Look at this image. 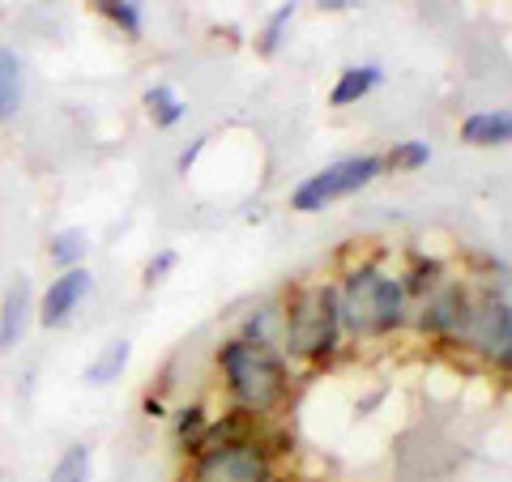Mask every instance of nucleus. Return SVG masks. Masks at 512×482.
<instances>
[{
	"label": "nucleus",
	"instance_id": "nucleus-20",
	"mask_svg": "<svg viewBox=\"0 0 512 482\" xmlns=\"http://www.w3.org/2000/svg\"><path fill=\"white\" fill-rule=\"evenodd\" d=\"M295 13H299V0H282V5L269 13L265 30L256 35V52H261V56H278L286 35H291V26H295Z\"/></svg>",
	"mask_w": 512,
	"mask_h": 482
},
{
	"label": "nucleus",
	"instance_id": "nucleus-22",
	"mask_svg": "<svg viewBox=\"0 0 512 482\" xmlns=\"http://www.w3.org/2000/svg\"><path fill=\"white\" fill-rule=\"evenodd\" d=\"M175 265H180V252H175V248H158V252L150 256V261H146V269H141V286H158V282H167Z\"/></svg>",
	"mask_w": 512,
	"mask_h": 482
},
{
	"label": "nucleus",
	"instance_id": "nucleus-7",
	"mask_svg": "<svg viewBox=\"0 0 512 482\" xmlns=\"http://www.w3.org/2000/svg\"><path fill=\"white\" fill-rule=\"evenodd\" d=\"M470 299H474L470 278H444V282L431 286L423 299H414L410 320H414V329L423 337H431L436 346H461Z\"/></svg>",
	"mask_w": 512,
	"mask_h": 482
},
{
	"label": "nucleus",
	"instance_id": "nucleus-10",
	"mask_svg": "<svg viewBox=\"0 0 512 482\" xmlns=\"http://www.w3.org/2000/svg\"><path fill=\"white\" fill-rule=\"evenodd\" d=\"M457 137L466 141V146H474V150H500V146L512 141V116L504 107L470 111V116L461 120V128H457Z\"/></svg>",
	"mask_w": 512,
	"mask_h": 482
},
{
	"label": "nucleus",
	"instance_id": "nucleus-24",
	"mask_svg": "<svg viewBox=\"0 0 512 482\" xmlns=\"http://www.w3.org/2000/svg\"><path fill=\"white\" fill-rule=\"evenodd\" d=\"M141 410H146V419H167V406H163V397H146V401H141Z\"/></svg>",
	"mask_w": 512,
	"mask_h": 482
},
{
	"label": "nucleus",
	"instance_id": "nucleus-23",
	"mask_svg": "<svg viewBox=\"0 0 512 482\" xmlns=\"http://www.w3.org/2000/svg\"><path fill=\"white\" fill-rule=\"evenodd\" d=\"M205 146H210V137H197V141H192V146L180 154V163H175V167H180V175H188L192 167H197V158L205 154Z\"/></svg>",
	"mask_w": 512,
	"mask_h": 482
},
{
	"label": "nucleus",
	"instance_id": "nucleus-25",
	"mask_svg": "<svg viewBox=\"0 0 512 482\" xmlns=\"http://www.w3.org/2000/svg\"><path fill=\"white\" fill-rule=\"evenodd\" d=\"M316 9H325V13H350V9H359V0H316Z\"/></svg>",
	"mask_w": 512,
	"mask_h": 482
},
{
	"label": "nucleus",
	"instance_id": "nucleus-14",
	"mask_svg": "<svg viewBox=\"0 0 512 482\" xmlns=\"http://www.w3.org/2000/svg\"><path fill=\"white\" fill-rule=\"evenodd\" d=\"M128 359H133V342H128V337H116V342H107L99 355L86 363V376H82V380L90 384V389H103V384H111V380L124 376Z\"/></svg>",
	"mask_w": 512,
	"mask_h": 482
},
{
	"label": "nucleus",
	"instance_id": "nucleus-21",
	"mask_svg": "<svg viewBox=\"0 0 512 482\" xmlns=\"http://www.w3.org/2000/svg\"><path fill=\"white\" fill-rule=\"evenodd\" d=\"M380 158H384V171L414 175V171H423L431 163V146L427 141H397V146L389 154H380Z\"/></svg>",
	"mask_w": 512,
	"mask_h": 482
},
{
	"label": "nucleus",
	"instance_id": "nucleus-2",
	"mask_svg": "<svg viewBox=\"0 0 512 482\" xmlns=\"http://www.w3.org/2000/svg\"><path fill=\"white\" fill-rule=\"evenodd\" d=\"M214 367L222 376L231 406L256 414V419L274 423L278 414L291 406V389H295V367L291 359L274 346H256L244 337H227L214 355Z\"/></svg>",
	"mask_w": 512,
	"mask_h": 482
},
{
	"label": "nucleus",
	"instance_id": "nucleus-1",
	"mask_svg": "<svg viewBox=\"0 0 512 482\" xmlns=\"http://www.w3.org/2000/svg\"><path fill=\"white\" fill-rule=\"evenodd\" d=\"M333 286H338L346 342H384V337L402 333L410 325L414 303L402 278H397V269L380 261H355L333 278Z\"/></svg>",
	"mask_w": 512,
	"mask_h": 482
},
{
	"label": "nucleus",
	"instance_id": "nucleus-17",
	"mask_svg": "<svg viewBox=\"0 0 512 482\" xmlns=\"http://www.w3.org/2000/svg\"><path fill=\"white\" fill-rule=\"evenodd\" d=\"M214 414L201 406V401H188V406H180L171 414V427H175V453L180 457H192V448L201 444L205 436V427H210Z\"/></svg>",
	"mask_w": 512,
	"mask_h": 482
},
{
	"label": "nucleus",
	"instance_id": "nucleus-9",
	"mask_svg": "<svg viewBox=\"0 0 512 482\" xmlns=\"http://www.w3.org/2000/svg\"><path fill=\"white\" fill-rule=\"evenodd\" d=\"M30 320H35V295H30V278L18 273L0 299V355H13L22 346Z\"/></svg>",
	"mask_w": 512,
	"mask_h": 482
},
{
	"label": "nucleus",
	"instance_id": "nucleus-16",
	"mask_svg": "<svg viewBox=\"0 0 512 482\" xmlns=\"http://www.w3.org/2000/svg\"><path fill=\"white\" fill-rule=\"evenodd\" d=\"M94 13L103 22H111L128 43H137L146 35V13H141V0H90Z\"/></svg>",
	"mask_w": 512,
	"mask_h": 482
},
{
	"label": "nucleus",
	"instance_id": "nucleus-11",
	"mask_svg": "<svg viewBox=\"0 0 512 482\" xmlns=\"http://www.w3.org/2000/svg\"><path fill=\"white\" fill-rule=\"evenodd\" d=\"M384 86V69L380 64H346L338 73V82L329 90V107H359L367 94Z\"/></svg>",
	"mask_w": 512,
	"mask_h": 482
},
{
	"label": "nucleus",
	"instance_id": "nucleus-18",
	"mask_svg": "<svg viewBox=\"0 0 512 482\" xmlns=\"http://www.w3.org/2000/svg\"><path fill=\"white\" fill-rule=\"evenodd\" d=\"M86 252H90V235L82 227H64V231H52L47 239V261L56 269H77L86 265Z\"/></svg>",
	"mask_w": 512,
	"mask_h": 482
},
{
	"label": "nucleus",
	"instance_id": "nucleus-4",
	"mask_svg": "<svg viewBox=\"0 0 512 482\" xmlns=\"http://www.w3.org/2000/svg\"><path fill=\"white\" fill-rule=\"evenodd\" d=\"M282 457L286 448L274 440V431H265V436L214 444L184 457L180 482H269L282 470Z\"/></svg>",
	"mask_w": 512,
	"mask_h": 482
},
{
	"label": "nucleus",
	"instance_id": "nucleus-19",
	"mask_svg": "<svg viewBox=\"0 0 512 482\" xmlns=\"http://www.w3.org/2000/svg\"><path fill=\"white\" fill-rule=\"evenodd\" d=\"M47 482H94V448L90 444H69L52 461Z\"/></svg>",
	"mask_w": 512,
	"mask_h": 482
},
{
	"label": "nucleus",
	"instance_id": "nucleus-3",
	"mask_svg": "<svg viewBox=\"0 0 512 482\" xmlns=\"http://www.w3.org/2000/svg\"><path fill=\"white\" fill-rule=\"evenodd\" d=\"M342 312L333 278L299 282L282 295V355L303 367H325L342 355Z\"/></svg>",
	"mask_w": 512,
	"mask_h": 482
},
{
	"label": "nucleus",
	"instance_id": "nucleus-8",
	"mask_svg": "<svg viewBox=\"0 0 512 482\" xmlns=\"http://www.w3.org/2000/svg\"><path fill=\"white\" fill-rule=\"evenodd\" d=\"M90 291H94V273L86 265L60 269L56 278L47 282V291H43L39 308H35V320L43 329H69L73 316L82 312V303L90 299Z\"/></svg>",
	"mask_w": 512,
	"mask_h": 482
},
{
	"label": "nucleus",
	"instance_id": "nucleus-15",
	"mask_svg": "<svg viewBox=\"0 0 512 482\" xmlns=\"http://www.w3.org/2000/svg\"><path fill=\"white\" fill-rule=\"evenodd\" d=\"M26 99V73H22V60L0 47V124H9L13 116L22 111Z\"/></svg>",
	"mask_w": 512,
	"mask_h": 482
},
{
	"label": "nucleus",
	"instance_id": "nucleus-26",
	"mask_svg": "<svg viewBox=\"0 0 512 482\" xmlns=\"http://www.w3.org/2000/svg\"><path fill=\"white\" fill-rule=\"evenodd\" d=\"M269 482H312V478H299V474H286V470H278V474L269 478Z\"/></svg>",
	"mask_w": 512,
	"mask_h": 482
},
{
	"label": "nucleus",
	"instance_id": "nucleus-5",
	"mask_svg": "<svg viewBox=\"0 0 512 482\" xmlns=\"http://www.w3.org/2000/svg\"><path fill=\"white\" fill-rule=\"evenodd\" d=\"M474 299H470V316H466V333H461V350L474 359H483L491 367L508 372V355H512V303H508V286L495 278H478Z\"/></svg>",
	"mask_w": 512,
	"mask_h": 482
},
{
	"label": "nucleus",
	"instance_id": "nucleus-6",
	"mask_svg": "<svg viewBox=\"0 0 512 482\" xmlns=\"http://www.w3.org/2000/svg\"><path fill=\"white\" fill-rule=\"evenodd\" d=\"M384 175V158L380 154H350V158H338V163L312 171L303 184L291 188V210L295 214H320L329 210L333 201H346L355 192L372 188Z\"/></svg>",
	"mask_w": 512,
	"mask_h": 482
},
{
	"label": "nucleus",
	"instance_id": "nucleus-13",
	"mask_svg": "<svg viewBox=\"0 0 512 482\" xmlns=\"http://www.w3.org/2000/svg\"><path fill=\"white\" fill-rule=\"evenodd\" d=\"M141 107H146V120L154 128H175L188 116V103L180 99V90L167 86V82L146 86V94H141Z\"/></svg>",
	"mask_w": 512,
	"mask_h": 482
},
{
	"label": "nucleus",
	"instance_id": "nucleus-12",
	"mask_svg": "<svg viewBox=\"0 0 512 482\" xmlns=\"http://www.w3.org/2000/svg\"><path fill=\"white\" fill-rule=\"evenodd\" d=\"M235 337H244V342H256V346L282 350V299H265L261 308H252V312L244 316V325H239Z\"/></svg>",
	"mask_w": 512,
	"mask_h": 482
}]
</instances>
